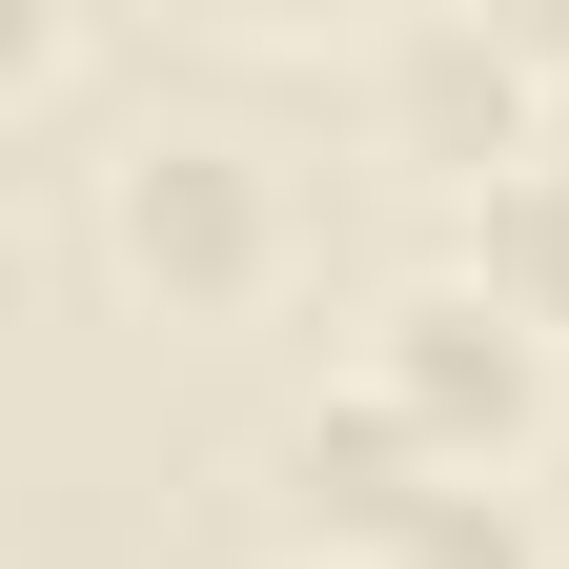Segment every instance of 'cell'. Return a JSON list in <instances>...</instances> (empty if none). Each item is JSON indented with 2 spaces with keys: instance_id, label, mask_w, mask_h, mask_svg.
Instances as JSON below:
<instances>
[{
  "instance_id": "7a4b0ae2",
  "label": "cell",
  "mask_w": 569,
  "mask_h": 569,
  "mask_svg": "<svg viewBox=\"0 0 569 569\" xmlns=\"http://www.w3.org/2000/svg\"><path fill=\"white\" fill-rule=\"evenodd\" d=\"M102 244H122V284H163V306H244L284 264V183L224 122H122L102 142Z\"/></svg>"
},
{
  "instance_id": "3957f363",
  "label": "cell",
  "mask_w": 569,
  "mask_h": 569,
  "mask_svg": "<svg viewBox=\"0 0 569 569\" xmlns=\"http://www.w3.org/2000/svg\"><path fill=\"white\" fill-rule=\"evenodd\" d=\"M448 264L488 284V306H529V326H569V142H549V163H509V183H468V203H448Z\"/></svg>"
},
{
  "instance_id": "6da1fadb",
  "label": "cell",
  "mask_w": 569,
  "mask_h": 569,
  "mask_svg": "<svg viewBox=\"0 0 569 569\" xmlns=\"http://www.w3.org/2000/svg\"><path fill=\"white\" fill-rule=\"evenodd\" d=\"M346 387H367L407 448H448V468H529L549 448V326L488 306L468 264H407L367 306V346H346Z\"/></svg>"
},
{
  "instance_id": "277c9868",
  "label": "cell",
  "mask_w": 569,
  "mask_h": 569,
  "mask_svg": "<svg viewBox=\"0 0 569 569\" xmlns=\"http://www.w3.org/2000/svg\"><path fill=\"white\" fill-rule=\"evenodd\" d=\"M367 569H549V529H529V468H448V488H427V509H407Z\"/></svg>"
}]
</instances>
